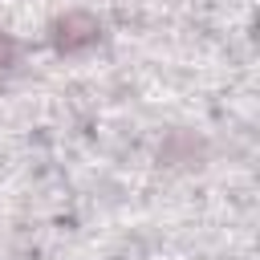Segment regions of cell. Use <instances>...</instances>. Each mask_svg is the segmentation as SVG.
<instances>
[{
    "mask_svg": "<svg viewBox=\"0 0 260 260\" xmlns=\"http://www.w3.org/2000/svg\"><path fill=\"white\" fill-rule=\"evenodd\" d=\"M102 37V28H98V20L93 16H85V12H69L65 20H57V49H65V53H73V49H85V45H93Z\"/></svg>",
    "mask_w": 260,
    "mask_h": 260,
    "instance_id": "1",
    "label": "cell"
},
{
    "mask_svg": "<svg viewBox=\"0 0 260 260\" xmlns=\"http://www.w3.org/2000/svg\"><path fill=\"white\" fill-rule=\"evenodd\" d=\"M12 57H16V41L0 32V69H4V65H12Z\"/></svg>",
    "mask_w": 260,
    "mask_h": 260,
    "instance_id": "2",
    "label": "cell"
}]
</instances>
